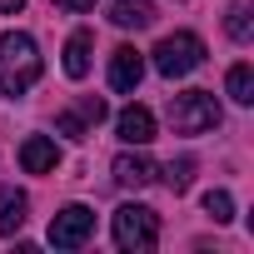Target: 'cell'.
I'll return each instance as SVG.
<instances>
[{"instance_id":"10","label":"cell","mask_w":254,"mask_h":254,"mask_svg":"<svg viewBox=\"0 0 254 254\" xmlns=\"http://www.w3.org/2000/svg\"><path fill=\"white\" fill-rule=\"evenodd\" d=\"M25 209H30V194H25V190H15V185L0 190V239H10V234L25 224Z\"/></svg>"},{"instance_id":"7","label":"cell","mask_w":254,"mask_h":254,"mask_svg":"<svg viewBox=\"0 0 254 254\" xmlns=\"http://www.w3.org/2000/svg\"><path fill=\"white\" fill-rule=\"evenodd\" d=\"M140 80H145V55H140L135 45H120V50L110 55V85H115L120 95H130V90H140Z\"/></svg>"},{"instance_id":"16","label":"cell","mask_w":254,"mask_h":254,"mask_svg":"<svg viewBox=\"0 0 254 254\" xmlns=\"http://www.w3.org/2000/svg\"><path fill=\"white\" fill-rule=\"evenodd\" d=\"M224 30H229V40L249 45V10H244V5H234V10H229V20H224Z\"/></svg>"},{"instance_id":"2","label":"cell","mask_w":254,"mask_h":254,"mask_svg":"<svg viewBox=\"0 0 254 254\" xmlns=\"http://www.w3.org/2000/svg\"><path fill=\"white\" fill-rule=\"evenodd\" d=\"M115 244L125 254H150L160 244V214L150 204H120L115 209Z\"/></svg>"},{"instance_id":"4","label":"cell","mask_w":254,"mask_h":254,"mask_svg":"<svg viewBox=\"0 0 254 254\" xmlns=\"http://www.w3.org/2000/svg\"><path fill=\"white\" fill-rule=\"evenodd\" d=\"M150 55H155V70H160L165 80H180V75H190V70L204 65V40H199L194 30H175V35H165Z\"/></svg>"},{"instance_id":"13","label":"cell","mask_w":254,"mask_h":254,"mask_svg":"<svg viewBox=\"0 0 254 254\" xmlns=\"http://www.w3.org/2000/svg\"><path fill=\"white\" fill-rule=\"evenodd\" d=\"M224 85H229V100L234 105H254V65H229V75H224Z\"/></svg>"},{"instance_id":"19","label":"cell","mask_w":254,"mask_h":254,"mask_svg":"<svg viewBox=\"0 0 254 254\" xmlns=\"http://www.w3.org/2000/svg\"><path fill=\"white\" fill-rule=\"evenodd\" d=\"M60 10H70V15H80V10H95V0H55Z\"/></svg>"},{"instance_id":"20","label":"cell","mask_w":254,"mask_h":254,"mask_svg":"<svg viewBox=\"0 0 254 254\" xmlns=\"http://www.w3.org/2000/svg\"><path fill=\"white\" fill-rule=\"evenodd\" d=\"M25 10V0H0V15H20Z\"/></svg>"},{"instance_id":"8","label":"cell","mask_w":254,"mask_h":254,"mask_svg":"<svg viewBox=\"0 0 254 254\" xmlns=\"http://www.w3.org/2000/svg\"><path fill=\"white\" fill-rule=\"evenodd\" d=\"M60 165V145L50 140V135H25V145H20V170L25 175H50Z\"/></svg>"},{"instance_id":"1","label":"cell","mask_w":254,"mask_h":254,"mask_svg":"<svg viewBox=\"0 0 254 254\" xmlns=\"http://www.w3.org/2000/svg\"><path fill=\"white\" fill-rule=\"evenodd\" d=\"M40 70H45V60H40L35 35H25V30L0 35V95H25L40 80Z\"/></svg>"},{"instance_id":"12","label":"cell","mask_w":254,"mask_h":254,"mask_svg":"<svg viewBox=\"0 0 254 254\" xmlns=\"http://www.w3.org/2000/svg\"><path fill=\"white\" fill-rule=\"evenodd\" d=\"M90 50H95V35H90V30H75V35L65 40V75H70V80H85V75H90Z\"/></svg>"},{"instance_id":"17","label":"cell","mask_w":254,"mask_h":254,"mask_svg":"<svg viewBox=\"0 0 254 254\" xmlns=\"http://www.w3.org/2000/svg\"><path fill=\"white\" fill-rule=\"evenodd\" d=\"M55 130H60L65 140H85V135H90V125H85V120H80L75 110H65V115L55 120Z\"/></svg>"},{"instance_id":"14","label":"cell","mask_w":254,"mask_h":254,"mask_svg":"<svg viewBox=\"0 0 254 254\" xmlns=\"http://www.w3.org/2000/svg\"><path fill=\"white\" fill-rule=\"evenodd\" d=\"M155 175H165V185L175 190V194H185L190 190V180H194V160H170L165 170H155Z\"/></svg>"},{"instance_id":"5","label":"cell","mask_w":254,"mask_h":254,"mask_svg":"<svg viewBox=\"0 0 254 254\" xmlns=\"http://www.w3.org/2000/svg\"><path fill=\"white\" fill-rule=\"evenodd\" d=\"M90 234H95V209H85V204H65L50 219V244L55 249H80Z\"/></svg>"},{"instance_id":"15","label":"cell","mask_w":254,"mask_h":254,"mask_svg":"<svg viewBox=\"0 0 254 254\" xmlns=\"http://www.w3.org/2000/svg\"><path fill=\"white\" fill-rule=\"evenodd\" d=\"M204 209H209L214 224H229V219H234V199H229V190H209V194H204Z\"/></svg>"},{"instance_id":"6","label":"cell","mask_w":254,"mask_h":254,"mask_svg":"<svg viewBox=\"0 0 254 254\" xmlns=\"http://www.w3.org/2000/svg\"><path fill=\"white\" fill-rule=\"evenodd\" d=\"M110 175H115V185H120V190H145V185L155 180V160L145 155V145H130L125 155H115Z\"/></svg>"},{"instance_id":"9","label":"cell","mask_w":254,"mask_h":254,"mask_svg":"<svg viewBox=\"0 0 254 254\" xmlns=\"http://www.w3.org/2000/svg\"><path fill=\"white\" fill-rule=\"evenodd\" d=\"M115 135H120L125 145H150V140H155V115H150L145 105L120 110V120H115Z\"/></svg>"},{"instance_id":"18","label":"cell","mask_w":254,"mask_h":254,"mask_svg":"<svg viewBox=\"0 0 254 254\" xmlns=\"http://www.w3.org/2000/svg\"><path fill=\"white\" fill-rule=\"evenodd\" d=\"M75 115H80L85 125H100L110 110H105V100H100V95H90V100H80V110H75Z\"/></svg>"},{"instance_id":"11","label":"cell","mask_w":254,"mask_h":254,"mask_svg":"<svg viewBox=\"0 0 254 254\" xmlns=\"http://www.w3.org/2000/svg\"><path fill=\"white\" fill-rule=\"evenodd\" d=\"M110 25L145 30V25H155V5H150V0H115V5H110Z\"/></svg>"},{"instance_id":"3","label":"cell","mask_w":254,"mask_h":254,"mask_svg":"<svg viewBox=\"0 0 254 254\" xmlns=\"http://www.w3.org/2000/svg\"><path fill=\"white\" fill-rule=\"evenodd\" d=\"M219 100L209 90H185L170 100V125H175V135H209L219 130Z\"/></svg>"}]
</instances>
